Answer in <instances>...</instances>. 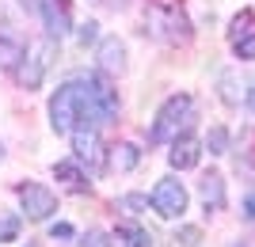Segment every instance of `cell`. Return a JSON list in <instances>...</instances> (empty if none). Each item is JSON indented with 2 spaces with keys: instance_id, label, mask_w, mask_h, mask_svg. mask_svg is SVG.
<instances>
[{
  "instance_id": "cell-15",
  "label": "cell",
  "mask_w": 255,
  "mask_h": 247,
  "mask_svg": "<svg viewBox=\"0 0 255 247\" xmlns=\"http://www.w3.org/2000/svg\"><path fill=\"white\" fill-rule=\"evenodd\" d=\"M118 240H122V247H152V240H149L145 228H126Z\"/></svg>"
},
{
  "instance_id": "cell-1",
  "label": "cell",
  "mask_w": 255,
  "mask_h": 247,
  "mask_svg": "<svg viewBox=\"0 0 255 247\" xmlns=\"http://www.w3.org/2000/svg\"><path fill=\"white\" fill-rule=\"evenodd\" d=\"M118 114V99L115 91L99 80V76H84L73 84L57 87V95L50 99V122L57 133H73L80 129H99L107 118Z\"/></svg>"
},
{
  "instance_id": "cell-4",
  "label": "cell",
  "mask_w": 255,
  "mask_h": 247,
  "mask_svg": "<svg viewBox=\"0 0 255 247\" xmlns=\"http://www.w3.org/2000/svg\"><path fill=\"white\" fill-rule=\"evenodd\" d=\"M149 202H152V209H156L160 217L175 221V217H183V209H187V190H183V183H175V179H160Z\"/></svg>"
},
{
  "instance_id": "cell-18",
  "label": "cell",
  "mask_w": 255,
  "mask_h": 247,
  "mask_svg": "<svg viewBox=\"0 0 255 247\" xmlns=\"http://www.w3.org/2000/svg\"><path fill=\"white\" fill-rule=\"evenodd\" d=\"M233 46H236V54L244 57V61H255V31H248L244 38H236Z\"/></svg>"
},
{
  "instance_id": "cell-5",
  "label": "cell",
  "mask_w": 255,
  "mask_h": 247,
  "mask_svg": "<svg viewBox=\"0 0 255 247\" xmlns=\"http://www.w3.org/2000/svg\"><path fill=\"white\" fill-rule=\"evenodd\" d=\"M19 202H23V213L31 217V221H46V217L57 209L53 190H46L42 183H23L19 186Z\"/></svg>"
},
{
  "instance_id": "cell-13",
  "label": "cell",
  "mask_w": 255,
  "mask_h": 247,
  "mask_svg": "<svg viewBox=\"0 0 255 247\" xmlns=\"http://www.w3.org/2000/svg\"><path fill=\"white\" fill-rule=\"evenodd\" d=\"M19 61H23V42L0 34V69H15Z\"/></svg>"
},
{
  "instance_id": "cell-6",
  "label": "cell",
  "mask_w": 255,
  "mask_h": 247,
  "mask_svg": "<svg viewBox=\"0 0 255 247\" xmlns=\"http://www.w3.org/2000/svg\"><path fill=\"white\" fill-rule=\"evenodd\" d=\"M73 152H76V164L92 167V175L103 171V145H99L96 129H73Z\"/></svg>"
},
{
  "instance_id": "cell-26",
  "label": "cell",
  "mask_w": 255,
  "mask_h": 247,
  "mask_svg": "<svg viewBox=\"0 0 255 247\" xmlns=\"http://www.w3.org/2000/svg\"><path fill=\"white\" fill-rule=\"evenodd\" d=\"M248 107H252V110H255V91H252V95H248Z\"/></svg>"
},
{
  "instance_id": "cell-7",
  "label": "cell",
  "mask_w": 255,
  "mask_h": 247,
  "mask_svg": "<svg viewBox=\"0 0 255 247\" xmlns=\"http://www.w3.org/2000/svg\"><path fill=\"white\" fill-rule=\"evenodd\" d=\"M50 57H53V46H50V42L34 46V50H31V57H27V65H19L15 80H19L23 87H38V84H42V73L50 69Z\"/></svg>"
},
{
  "instance_id": "cell-9",
  "label": "cell",
  "mask_w": 255,
  "mask_h": 247,
  "mask_svg": "<svg viewBox=\"0 0 255 247\" xmlns=\"http://www.w3.org/2000/svg\"><path fill=\"white\" fill-rule=\"evenodd\" d=\"M198 156H202V145L194 137H175V145H171V167L187 171V167L198 164Z\"/></svg>"
},
{
  "instance_id": "cell-21",
  "label": "cell",
  "mask_w": 255,
  "mask_h": 247,
  "mask_svg": "<svg viewBox=\"0 0 255 247\" xmlns=\"http://www.w3.org/2000/svg\"><path fill=\"white\" fill-rule=\"evenodd\" d=\"M96 23H84V27H80V46H88V42H96Z\"/></svg>"
},
{
  "instance_id": "cell-23",
  "label": "cell",
  "mask_w": 255,
  "mask_h": 247,
  "mask_svg": "<svg viewBox=\"0 0 255 247\" xmlns=\"http://www.w3.org/2000/svg\"><path fill=\"white\" fill-rule=\"evenodd\" d=\"M50 236H53V240H69V236H73V228H69V225H53Z\"/></svg>"
},
{
  "instance_id": "cell-19",
  "label": "cell",
  "mask_w": 255,
  "mask_h": 247,
  "mask_svg": "<svg viewBox=\"0 0 255 247\" xmlns=\"http://www.w3.org/2000/svg\"><path fill=\"white\" fill-rule=\"evenodd\" d=\"M252 27H255L252 11H244V15H236V19H233V42H236V38H244V34L252 31Z\"/></svg>"
},
{
  "instance_id": "cell-12",
  "label": "cell",
  "mask_w": 255,
  "mask_h": 247,
  "mask_svg": "<svg viewBox=\"0 0 255 247\" xmlns=\"http://www.w3.org/2000/svg\"><path fill=\"white\" fill-rule=\"evenodd\" d=\"M53 175H57V179H61V183L69 186V190H76V194H80V190H88V179L80 175V167H76L73 160H61L57 167H53Z\"/></svg>"
},
{
  "instance_id": "cell-17",
  "label": "cell",
  "mask_w": 255,
  "mask_h": 247,
  "mask_svg": "<svg viewBox=\"0 0 255 247\" xmlns=\"http://www.w3.org/2000/svg\"><path fill=\"white\" fill-rule=\"evenodd\" d=\"M225 145H229V133H225L221 126H217V129H210V137H206V149H210L213 156H221V152H225Z\"/></svg>"
},
{
  "instance_id": "cell-25",
  "label": "cell",
  "mask_w": 255,
  "mask_h": 247,
  "mask_svg": "<svg viewBox=\"0 0 255 247\" xmlns=\"http://www.w3.org/2000/svg\"><path fill=\"white\" fill-rule=\"evenodd\" d=\"M99 4H107V8H115V4H122V0H99Z\"/></svg>"
},
{
  "instance_id": "cell-24",
  "label": "cell",
  "mask_w": 255,
  "mask_h": 247,
  "mask_svg": "<svg viewBox=\"0 0 255 247\" xmlns=\"http://www.w3.org/2000/svg\"><path fill=\"white\" fill-rule=\"evenodd\" d=\"M248 217H252V221H255V198H252V202H248Z\"/></svg>"
},
{
  "instance_id": "cell-20",
  "label": "cell",
  "mask_w": 255,
  "mask_h": 247,
  "mask_svg": "<svg viewBox=\"0 0 255 247\" xmlns=\"http://www.w3.org/2000/svg\"><path fill=\"white\" fill-rule=\"evenodd\" d=\"M84 247H111V236H103V232H88Z\"/></svg>"
},
{
  "instance_id": "cell-2",
  "label": "cell",
  "mask_w": 255,
  "mask_h": 247,
  "mask_svg": "<svg viewBox=\"0 0 255 247\" xmlns=\"http://www.w3.org/2000/svg\"><path fill=\"white\" fill-rule=\"evenodd\" d=\"M194 122V103H191V95H171L164 107H160V114H156V126H152V133H149V141H175L183 133V129Z\"/></svg>"
},
{
  "instance_id": "cell-8",
  "label": "cell",
  "mask_w": 255,
  "mask_h": 247,
  "mask_svg": "<svg viewBox=\"0 0 255 247\" xmlns=\"http://www.w3.org/2000/svg\"><path fill=\"white\" fill-rule=\"evenodd\" d=\"M42 19H46L50 38H65L69 34V8L61 0H42Z\"/></svg>"
},
{
  "instance_id": "cell-16",
  "label": "cell",
  "mask_w": 255,
  "mask_h": 247,
  "mask_svg": "<svg viewBox=\"0 0 255 247\" xmlns=\"http://www.w3.org/2000/svg\"><path fill=\"white\" fill-rule=\"evenodd\" d=\"M15 236H19V217L4 213L0 217V244H4V240H15Z\"/></svg>"
},
{
  "instance_id": "cell-3",
  "label": "cell",
  "mask_w": 255,
  "mask_h": 247,
  "mask_svg": "<svg viewBox=\"0 0 255 247\" xmlns=\"http://www.w3.org/2000/svg\"><path fill=\"white\" fill-rule=\"evenodd\" d=\"M149 27L156 38H164V42H179V38H187V15H183L175 4H156V8L149 11Z\"/></svg>"
},
{
  "instance_id": "cell-11",
  "label": "cell",
  "mask_w": 255,
  "mask_h": 247,
  "mask_svg": "<svg viewBox=\"0 0 255 247\" xmlns=\"http://www.w3.org/2000/svg\"><path fill=\"white\" fill-rule=\"evenodd\" d=\"M198 190H202L206 209H213V213H217V209H225V179H221V175H206Z\"/></svg>"
},
{
  "instance_id": "cell-10",
  "label": "cell",
  "mask_w": 255,
  "mask_h": 247,
  "mask_svg": "<svg viewBox=\"0 0 255 247\" xmlns=\"http://www.w3.org/2000/svg\"><path fill=\"white\" fill-rule=\"evenodd\" d=\"M99 69L103 73H122L126 69V50H122L118 38H103V46H99Z\"/></svg>"
},
{
  "instance_id": "cell-14",
  "label": "cell",
  "mask_w": 255,
  "mask_h": 247,
  "mask_svg": "<svg viewBox=\"0 0 255 247\" xmlns=\"http://www.w3.org/2000/svg\"><path fill=\"white\" fill-rule=\"evenodd\" d=\"M137 149L133 145H115V152H111V167H118V171H129V167H137Z\"/></svg>"
},
{
  "instance_id": "cell-22",
  "label": "cell",
  "mask_w": 255,
  "mask_h": 247,
  "mask_svg": "<svg viewBox=\"0 0 255 247\" xmlns=\"http://www.w3.org/2000/svg\"><path fill=\"white\" fill-rule=\"evenodd\" d=\"M145 202H149V198H141V194H129V198H122V209H141Z\"/></svg>"
}]
</instances>
